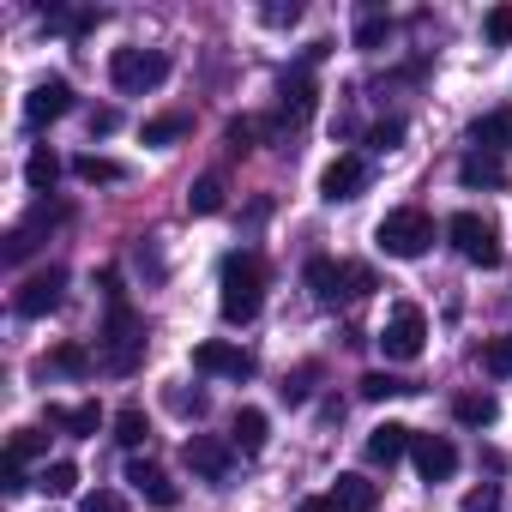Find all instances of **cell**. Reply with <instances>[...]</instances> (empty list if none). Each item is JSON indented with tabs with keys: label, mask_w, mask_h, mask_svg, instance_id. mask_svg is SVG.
Instances as JSON below:
<instances>
[{
	"label": "cell",
	"mask_w": 512,
	"mask_h": 512,
	"mask_svg": "<svg viewBox=\"0 0 512 512\" xmlns=\"http://www.w3.org/2000/svg\"><path fill=\"white\" fill-rule=\"evenodd\" d=\"M266 302V260L260 253H223L217 266V308L229 326H247Z\"/></svg>",
	"instance_id": "6da1fadb"
},
{
	"label": "cell",
	"mask_w": 512,
	"mask_h": 512,
	"mask_svg": "<svg viewBox=\"0 0 512 512\" xmlns=\"http://www.w3.org/2000/svg\"><path fill=\"white\" fill-rule=\"evenodd\" d=\"M97 344H103V368H109V374H133V368H139V356H145V320L115 296Z\"/></svg>",
	"instance_id": "7a4b0ae2"
},
{
	"label": "cell",
	"mask_w": 512,
	"mask_h": 512,
	"mask_svg": "<svg viewBox=\"0 0 512 512\" xmlns=\"http://www.w3.org/2000/svg\"><path fill=\"white\" fill-rule=\"evenodd\" d=\"M374 241L392 253V260H422V253L434 247V217H428L422 205H398V211H386V217H380Z\"/></svg>",
	"instance_id": "3957f363"
},
{
	"label": "cell",
	"mask_w": 512,
	"mask_h": 512,
	"mask_svg": "<svg viewBox=\"0 0 512 512\" xmlns=\"http://www.w3.org/2000/svg\"><path fill=\"white\" fill-rule=\"evenodd\" d=\"M109 79H115L121 97H145V91H157L169 79V55L163 49H115L109 55Z\"/></svg>",
	"instance_id": "277c9868"
},
{
	"label": "cell",
	"mask_w": 512,
	"mask_h": 512,
	"mask_svg": "<svg viewBox=\"0 0 512 512\" xmlns=\"http://www.w3.org/2000/svg\"><path fill=\"white\" fill-rule=\"evenodd\" d=\"M308 290L320 308H338L350 296H368L374 290V272L368 266H344V260H308Z\"/></svg>",
	"instance_id": "5b68a950"
},
{
	"label": "cell",
	"mask_w": 512,
	"mask_h": 512,
	"mask_svg": "<svg viewBox=\"0 0 512 512\" xmlns=\"http://www.w3.org/2000/svg\"><path fill=\"white\" fill-rule=\"evenodd\" d=\"M446 235H452V247L464 253L470 266H500V260H506V247H500V229H494L488 217H476V211H458V217L446 223Z\"/></svg>",
	"instance_id": "8992f818"
},
{
	"label": "cell",
	"mask_w": 512,
	"mask_h": 512,
	"mask_svg": "<svg viewBox=\"0 0 512 512\" xmlns=\"http://www.w3.org/2000/svg\"><path fill=\"white\" fill-rule=\"evenodd\" d=\"M380 350H386V362H416L422 356V344H428V314L422 308H392V320L380 326V338H374Z\"/></svg>",
	"instance_id": "52a82bcc"
},
{
	"label": "cell",
	"mask_w": 512,
	"mask_h": 512,
	"mask_svg": "<svg viewBox=\"0 0 512 512\" xmlns=\"http://www.w3.org/2000/svg\"><path fill=\"white\" fill-rule=\"evenodd\" d=\"M61 296H67V272H61V266H49V272H31V278L19 284L13 308H19L25 320H43V314H55V308H61Z\"/></svg>",
	"instance_id": "ba28073f"
},
{
	"label": "cell",
	"mask_w": 512,
	"mask_h": 512,
	"mask_svg": "<svg viewBox=\"0 0 512 512\" xmlns=\"http://www.w3.org/2000/svg\"><path fill=\"white\" fill-rule=\"evenodd\" d=\"M67 217H73L67 205H55V211H49V205H37L25 223H13V229H7V247H0V260H7V266H19L25 253H31V247L49 235V223H67Z\"/></svg>",
	"instance_id": "9c48e42d"
},
{
	"label": "cell",
	"mask_w": 512,
	"mask_h": 512,
	"mask_svg": "<svg viewBox=\"0 0 512 512\" xmlns=\"http://www.w3.org/2000/svg\"><path fill=\"white\" fill-rule=\"evenodd\" d=\"M193 368L199 374H217V380H253V356L241 344H223V338H205L193 350Z\"/></svg>",
	"instance_id": "30bf717a"
},
{
	"label": "cell",
	"mask_w": 512,
	"mask_h": 512,
	"mask_svg": "<svg viewBox=\"0 0 512 512\" xmlns=\"http://www.w3.org/2000/svg\"><path fill=\"white\" fill-rule=\"evenodd\" d=\"M410 458H416L422 482H446V476L458 470V446H452L446 434H416V440H410Z\"/></svg>",
	"instance_id": "8fae6325"
},
{
	"label": "cell",
	"mask_w": 512,
	"mask_h": 512,
	"mask_svg": "<svg viewBox=\"0 0 512 512\" xmlns=\"http://www.w3.org/2000/svg\"><path fill=\"white\" fill-rule=\"evenodd\" d=\"M73 109V85L67 79H43V85H31V97H25V121L31 127H49V121H61Z\"/></svg>",
	"instance_id": "7c38bea8"
},
{
	"label": "cell",
	"mask_w": 512,
	"mask_h": 512,
	"mask_svg": "<svg viewBox=\"0 0 512 512\" xmlns=\"http://www.w3.org/2000/svg\"><path fill=\"white\" fill-rule=\"evenodd\" d=\"M362 187H368V163H362V157H332L326 175H320V199H332V205L356 199Z\"/></svg>",
	"instance_id": "4fadbf2b"
},
{
	"label": "cell",
	"mask_w": 512,
	"mask_h": 512,
	"mask_svg": "<svg viewBox=\"0 0 512 512\" xmlns=\"http://www.w3.org/2000/svg\"><path fill=\"white\" fill-rule=\"evenodd\" d=\"M187 464H193L205 482H223V476L235 470V446H223V440H211V434H193V440H187Z\"/></svg>",
	"instance_id": "5bb4252c"
},
{
	"label": "cell",
	"mask_w": 512,
	"mask_h": 512,
	"mask_svg": "<svg viewBox=\"0 0 512 512\" xmlns=\"http://www.w3.org/2000/svg\"><path fill=\"white\" fill-rule=\"evenodd\" d=\"M127 482H133V494H145L151 506H175V500H181V488L169 482V470L151 464V458H133V464H127Z\"/></svg>",
	"instance_id": "9a60e30c"
},
{
	"label": "cell",
	"mask_w": 512,
	"mask_h": 512,
	"mask_svg": "<svg viewBox=\"0 0 512 512\" xmlns=\"http://www.w3.org/2000/svg\"><path fill=\"white\" fill-rule=\"evenodd\" d=\"M332 506H338V512H374V506H380V482H368L362 470H344V476L332 482Z\"/></svg>",
	"instance_id": "2e32d148"
},
{
	"label": "cell",
	"mask_w": 512,
	"mask_h": 512,
	"mask_svg": "<svg viewBox=\"0 0 512 512\" xmlns=\"http://www.w3.org/2000/svg\"><path fill=\"white\" fill-rule=\"evenodd\" d=\"M410 440H416V434H410V428H404V422H380V428H374V434H368V458H374V464H386V470H392V464H398V458H404V452H410Z\"/></svg>",
	"instance_id": "e0dca14e"
},
{
	"label": "cell",
	"mask_w": 512,
	"mask_h": 512,
	"mask_svg": "<svg viewBox=\"0 0 512 512\" xmlns=\"http://www.w3.org/2000/svg\"><path fill=\"white\" fill-rule=\"evenodd\" d=\"M458 181H464V187H500V181H506V163H500L494 151H464V157H458Z\"/></svg>",
	"instance_id": "ac0fdd59"
},
{
	"label": "cell",
	"mask_w": 512,
	"mask_h": 512,
	"mask_svg": "<svg viewBox=\"0 0 512 512\" xmlns=\"http://www.w3.org/2000/svg\"><path fill=\"white\" fill-rule=\"evenodd\" d=\"M266 434H272V422H266V410H235V434H229V446L235 452H266Z\"/></svg>",
	"instance_id": "d6986e66"
},
{
	"label": "cell",
	"mask_w": 512,
	"mask_h": 512,
	"mask_svg": "<svg viewBox=\"0 0 512 512\" xmlns=\"http://www.w3.org/2000/svg\"><path fill=\"white\" fill-rule=\"evenodd\" d=\"M314 97H320V91H314V79H308V73H284L278 103H284V115H290V121H308V115H314Z\"/></svg>",
	"instance_id": "ffe728a7"
},
{
	"label": "cell",
	"mask_w": 512,
	"mask_h": 512,
	"mask_svg": "<svg viewBox=\"0 0 512 512\" xmlns=\"http://www.w3.org/2000/svg\"><path fill=\"white\" fill-rule=\"evenodd\" d=\"M452 416H458L464 428H488V422L500 416V404H494V392H458V398H452Z\"/></svg>",
	"instance_id": "44dd1931"
},
{
	"label": "cell",
	"mask_w": 512,
	"mask_h": 512,
	"mask_svg": "<svg viewBox=\"0 0 512 512\" xmlns=\"http://www.w3.org/2000/svg\"><path fill=\"white\" fill-rule=\"evenodd\" d=\"M49 422L67 428V434H97L103 428V410L97 404H49Z\"/></svg>",
	"instance_id": "7402d4cb"
},
{
	"label": "cell",
	"mask_w": 512,
	"mask_h": 512,
	"mask_svg": "<svg viewBox=\"0 0 512 512\" xmlns=\"http://www.w3.org/2000/svg\"><path fill=\"white\" fill-rule=\"evenodd\" d=\"M470 139H476V151H512V109H494V115H482L476 127H470Z\"/></svg>",
	"instance_id": "603a6c76"
},
{
	"label": "cell",
	"mask_w": 512,
	"mask_h": 512,
	"mask_svg": "<svg viewBox=\"0 0 512 512\" xmlns=\"http://www.w3.org/2000/svg\"><path fill=\"white\" fill-rule=\"evenodd\" d=\"M25 181H31V193H49L55 181H61V157L43 145V151H31V163H25Z\"/></svg>",
	"instance_id": "cb8c5ba5"
},
{
	"label": "cell",
	"mask_w": 512,
	"mask_h": 512,
	"mask_svg": "<svg viewBox=\"0 0 512 512\" xmlns=\"http://www.w3.org/2000/svg\"><path fill=\"white\" fill-rule=\"evenodd\" d=\"M187 211H193V217H217V211H223V181H217V175H199L193 193H187Z\"/></svg>",
	"instance_id": "d4e9b609"
},
{
	"label": "cell",
	"mask_w": 512,
	"mask_h": 512,
	"mask_svg": "<svg viewBox=\"0 0 512 512\" xmlns=\"http://www.w3.org/2000/svg\"><path fill=\"white\" fill-rule=\"evenodd\" d=\"M187 127H193L187 115H157V121L139 127V139H145V145H175V139H187Z\"/></svg>",
	"instance_id": "484cf974"
},
{
	"label": "cell",
	"mask_w": 512,
	"mask_h": 512,
	"mask_svg": "<svg viewBox=\"0 0 512 512\" xmlns=\"http://www.w3.org/2000/svg\"><path fill=\"white\" fill-rule=\"evenodd\" d=\"M73 175H79V181H91V187H97V181H121V175H127V169H121V163H115V157H97V151H85V157H73Z\"/></svg>",
	"instance_id": "4316f807"
},
{
	"label": "cell",
	"mask_w": 512,
	"mask_h": 512,
	"mask_svg": "<svg viewBox=\"0 0 512 512\" xmlns=\"http://www.w3.org/2000/svg\"><path fill=\"white\" fill-rule=\"evenodd\" d=\"M37 488H43V494H73V488H79V464H73V458H55V464H43Z\"/></svg>",
	"instance_id": "83f0119b"
},
{
	"label": "cell",
	"mask_w": 512,
	"mask_h": 512,
	"mask_svg": "<svg viewBox=\"0 0 512 512\" xmlns=\"http://www.w3.org/2000/svg\"><path fill=\"white\" fill-rule=\"evenodd\" d=\"M482 374L512 380V332H500V338H488V344H482Z\"/></svg>",
	"instance_id": "f1b7e54d"
},
{
	"label": "cell",
	"mask_w": 512,
	"mask_h": 512,
	"mask_svg": "<svg viewBox=\"0 0 512 512\" xmlns=\"http://www.w3.org/2000/svg\"><path fill=\"white\" fill-rule=\"evenodd\" d=\"M404 392H416V386L398 380V374H362V398H368V404H380V398H404Z\"/></svg>",
	"instance_id": "f546056e"
},
{
	"label": "cell",
	"mask_w": 512,
	"mask_h": 512,
	"mask_svg": "<svg viewBox=\"0 0 512 512\" xmlns=\"http://www.w3.org/2000/svg\"><path fill=\"white\" fill-rule=\"evenodd\" d=\"M49 368H61V374H73V380H85V374H91V350H79V344H61V350L49 356Z\"/></svg>",
	"instance_id": "4dcf8cb0"
},
{
	"label": "cell",
	"mask_w": 512,
	"mask_h": 512,
	"mask_svg": "<svg viewBox=\"0 0 512 512\" xmlns=\"http://www.w3.org/2000/svg\"><path fill=\"white\" fill-rule=\"evenodd\" d=\"M386 31H392V25H386V13H362V19H356V49H380V43H386Z\"/></svg>",
	"instance_id": "1f68e13d"
},
{
	"label": "cell",
	"mask_w": 512,
	"mask_h": 512,
	"mask_svg": "<svg viewBox=\"0 0 512 512\" xmlns=\"http://www.w3.org/2000/svg\"><path fill=\"white\" fill-rule=\"evenodd\" d=\"M145 434H151V422H145V410H121V416H115V440H121V446H139Z\"/></svg>",
	"instance_id": "d6a6232c"
},
{
	"label": "cell",
	"mask_w": 512,
	"mask_h": 512,
	"mask_svg": "<svg viewBox=\"0 0 512 512\" xmlns=\"http://www.w3.org/2000/svg\"><path fill=\"white\" fill-rule=\"evenodd\" d=\"M500 506V488L494 482H482V488H470L464 500H458V512H494Z\"/></svg>",
	"instance_id": "836d02e7"
},
{
	"label": "cell",
	"mask_w": 512,
	"mask_h": 512,
	"mask_svg": "<svg viewBox=\"0 0 512 512\" xmlns=\"http://www.w3.org/2000/svg\"><path fill=\"white\" fill-rule=\"evenodd\" d=\"M169 410L199 422V416H205V392H181V386H175V392H169Z\"/></svg>",
	"instance_id": "e575fe53"
},
{
	"label": "cell",
	"mask_w": 512,
	"mask_h": 512,
	"mask_svg": "<svg viewBox=\"0 0 512 512\" xmlns=\"http://www.w3.org/2000/svg\"><path fill=\"white\" fill-rule=\"evenodd\" d=\"M37 452H43V434H37V428H19V434H13V446H7V458H19V464H25V458H37Z\"/></svg>",
	"instance_id": "d590c367"
},
{
	"label": "cell",
	"mask_w": 512,
	"mask_h": 512,
	"mask_svg": "<svg viewBox=\"0 0 512 512\" xmlns=\"http://www.w3.org/2000/svg\"><path fill=\"white\" fill-rule=\"evenodd\" d=\"M488 43H500V49L512 43V7H494L488 13Z\"/></svg>",
	"instance_id": "8d00e7d4"
},
{
	"label": "cell",
	"mask_w": 512,
	"mask_h": 512,
	"mask_svg": "<svg viewBox=\"0 0 512 512\" xmlns=\"http://www.w3.org/2000/svg\"><path fill=\"white\" fill-rule=\"evenodd\" d=\"M398 139H404V121H380V127L368 133V145H374V151H392Z\"/></svg>",
	"instance_id": "74e56055"
},
{
	"label": "cell",
	"mask_w": 512,
	"mask_h": 512,
	"mask_svg": "<svg viewBox=\"0 0 512 512\" xmlns=\"http://www.w3.org/2000/svg\"><path fill=\"white\" fill-rule=\"evenodd\" d=\"M0 488H7V494L31 488V482H25V464H19V458H7V464H0Z\"/></svg>",
	"instance_id": "f35d334b"
},
{
	"label": "cell",
	"mask_w": 512,
	"mask_h": 512,
	"mask_svg": "<svg viewBox=\"0 0 512 512\" xmlns=\"http://www.w3.org/2000/svg\"><path fill=\"white\" fill-rule=\"evenodd\" d=\"M308 380H314V368H302V374H290V380H284L278 392H284L290 404H302V398H308Z\"/></svg>",
	"instance_id": "ab89813d"
},
{
	"label": "cell",
	"mask_w": 512,
	"mask_h": 512,
	"mask_svg": "<svg viewBox=\"0 0 512 512\" xmlns=\"http://www.w3.org/2000/svg\"><path fill=\"white\" fill-rule=\"evenodd\" d=\"M296 19H302L296 0H290V7H266V25H296Z\"/></svg>",
	"instance_id": "60d3db41"
},
{
	"label": "cell",
	"mask_w": 512,
	"mask_h": 512,
	"mask_svg": "<svg viewBox=\"0 0 512 512\" xmlns=\"http://www.w3.org/2000/svg\"><path fill=\"white\" fill-rule=\"evenodd\" d=\"M253 133H260L253 121H229V145H235V151H241V145H253Z\"/></svg>",
	"instance_id": "b9f144b4"
},
{
	"label": "cell",
	"mask_w": 512,
	"mask_h": 512,
	"mask_svg": "<svg viewBox=\"0 0 512 512\" xmlns=\"http://www.w3.org/2000/svg\"><path fill=\"white\" fill-rule=\"evenodd\" d=\"M115 127H121V115H115V109H97V115H91V133H97V139H103V133H115Z\"/></svg>",
	"instance_id": "7bdbcfd3"
},
{
	"label": "cell",
	"mask_w": 512,
	"mask_h": 512,
	"mask_svg": "<svg viewBox=\"0 0 512 512\" xmlns=\"http://www.w3.org/2000/svg\"><path fill=\"white\" fill-rule=\"evenodd\" d=\"M296 512H338V506H332V494H314V500H302Z\"/></svg>",
	"instance_id": "ee69618b"
},
{
	"label": "cell",
	"mask_w": 512,
	"mask_h": 512,
	"mask_svg": "<svg viewBox=\"0 0 512 512\" xmlns=\"http://www.w3.org/2000/svg\"><path fill=\"white\" fill-rule=\"evenodd\" d=\"M85 512H115V494H91V500H85Z\"/></svg>",
	"instance_id": "f6af8a7d"
}]
</instances>
